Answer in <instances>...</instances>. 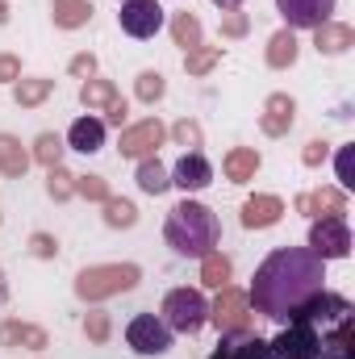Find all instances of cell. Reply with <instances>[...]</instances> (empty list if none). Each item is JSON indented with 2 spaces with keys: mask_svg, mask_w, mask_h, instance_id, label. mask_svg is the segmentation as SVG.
<instances>
[{
  "mask_svg": "<svg viewBox=\"0 0 355 359\" xmlns=\"http://www.w3.org/2000/svg\"><path fill=\"white\" fill-rule=\"evenodd\" d=\"M272 67H284V63H293L297 59V42H293V29L288 34H276V42H272Z\"/></svg>",
  "mask_w": 355,
  "mask_h": 359,
  "instance_id": "cell-22",
  "label": "cell"
},
{
  "mask_svg": "<svg viewBox=\"0 0 355 359\" xmlns=\"http://www.w3.org/2000/svg\"><path fill=\"white\" fill-rule=\"evenodd\" d=\"M13 76H17V63L8 55H0V80H13Z\"/></svg>",
  "mask_w": 355,
  "mask_h": 359,
  "instance_id": "cell-35",
  "label": "cell"
},
{
  "mask_svg": "<svg viewBox=\"0 0 355 359\" xmlns=\"http://www.w3.org/2000/svg\"><path fill=\"white\" fill-rule=\"evenodd\" d=\"M264 126L272 130V134H280L284 126H293V100H284V96H276V100H272V117H267Z\"/></svg>",
  "mask_w": 355,
  "mask_h": 359,
  "instance_id": "cell-23",
  "label": "cell"
},
{
  "mask_svg": "<svg viewBox=\"0 0 355 359\" xmlns=\"http://www.w3.org/2000/svg\"><path fill=\"white\" fill-rule=\"evenodd\" d=\"M322 155H326V147H322V142H314V147H309V151H305V163H318V159H322Z\"/></svg>",
  "mask_w": 355,
  "mask_h": 359,
  "instance_id": "cell-37",
  "label": "cell"
},
{
  "mask_svg": "<svg viewBox=\"0 0 355 359\" xmlns=\"http://www.w3.org/2000/svg\"><path fill=\"white\" fill-rule=\"evenodd\" d=\"M326 259H318L309 247H280L272 251L255 280H251V305L272 322H293L297 309L326 288Z\"/></svg>",
  "mask_w": 355,
  "mask_h": 359,
  "instance_id": "cell-1",
  "label": "cell"
},
{
  "mask_svg": "<svg viewBox=\"0 0 355 359\" xmlns=\"http://www.w3.org/2000/svg\"><path fill=\"white\" fill-rule=\"evenodd\" d=\"M88 334H92V339H105V334H109V322H105V313H92V318H88Z\"/></svg>",
  "mask_w": 355,
  "mask_h": 359,
  "instance_id": "cell-33",
  "label": "cell"
},
{
  "mask_svg": "<svg viewBox=\"0 0 355 359\" xmlns=\"http://www.w3.org/2000/svg\"><path fill=\"white\" fill-rule=\"evenodd\" d=\"M138 96H142V100H155V96H163V76H159V72H147V76L138 80Z\"/></svg>",
  "mask_w": 355,
  "mask_h": 359,
  "instance_id": "cell-29",
  "label": "cell"
},
{
  "mask_svg": "<svg viewBox=\"0 0 355 359\" xmlns=\"http://www.w3.org/2000/svg\"><path fill=\"white\" fill-rule=\"evenodd\" d=\"M272 222H280V201H276V196H255V201H247V209H243V226H247V230H260V226H272Z\"/></svg>",
  "mask_w": 355,
  "mask_h": 359,
  "instance_id": "cell-16",
  "label": "cell"
},
{
  "mask_svg": "<svg viewBox=\"0 0 355 359\" xmlns=\"http://www.w3.org/2000/svg\"><path fill=\"white\" fill-rule=\"evenodd\" d=\"M339 0H276V13L288 29H322Z\"/></svg>",
  "mask_w": 355,
  "mask_h": 359,
  "instance_id": "cell-9",
  "label": "cell"
},
{
  "mask_svg": "<svg viewBox=\"0 0 355 359\" xmlns=\"http://www.w3.org/2000/svg\"><path fill=\"white\" fill-rule=\"evenodd\" d=\"M176 138L184 142V147H196V138H201V134H196V126H188V121H180V126H176Z\"/></svg>",
  "mask_w": 355,
  "mask_h": 359,
  "instance_id": "cell-32",
  "label": "cell"
},
{
  "mask_svg": "<svg viewBox=\"0 0 355 359\" xmlns=\"http://www.w3.org/2000/svg\"><path fill=\"white\" fill-rule=\"evenodd\" d=\"M272 351L280 359H318L322 355V334H318V326H309V322H288V326L276 334Z\"/></svg>",
  "mask_w": 355,
  "mask_h": 359,
  "instance_id": "cell-6",
  "label": "cell"
},
{
  "mask_svg": "<svg viewBox=\"0 0 355 359\" xmlns=\"http://www.w3.org/2000/svg\"><path fill=\"white\" fill-rule=\"evenodd\" d=\"M213 359H280V355L272 351V343H264V339H255L247 330H230V339L222 343V351Z\"/></svg>",
  "mask_w": 355,
  "mask_h": 359,
  "instance_id": "cell-12",
  "label": "cell"
},
{
  "mask_svg": "<svg viewBox=\"0 0 355 359\" xmlns=\"http://www.w3.org/2000/svg\"><path fill=\"white\" fill-rule=\"evenodd\" d=\"M126 343H130L134 355H168V351H172V330L163 326V318L138 313V318H130V326H126Z\"/></svg>",
  "mask_w": 355,
  "mask_h": 359,
  "instance_id": "cell-4",
  "label": "cell"
},
{
  "mask_svg": "<svg viewBox=\"0 0 355 359\" xmlns=\"http://www.w3.org/2000/svg\"><path fill=\"white\" fill-rule=\"evenodd\" d=\"M88 13L92 8L84 0H55V21H59V25H80Z\"/></svg>",
  "mask_w": 355,
  "mask_h": 359,
  "instance_id": "cell-19",
  "label": "cell"
},
{
  "mask_svg": "<svg viewBox=\"0 0 355 359\" xmlns=\"http://www.w3.org/2000/svg\"><path fill=\"white\" fill-rule=\"evenodd\" d=\"M51 192H55V196H67V192H72V184H67L63 172H51Z\"/></svg>",
  "mask_w": 355,
  "mask_h": 359,
  "instance_id": "cell-34",
  "label": "cell"
},
{
  "mask_svg": "<svg viewBox=\"0 0 355 359\" xmlns=\"http://www.w3.org/2000/svg\"><path fill=\"white\" fill-rule=\"evenodd\" d=\"M260 168V159H255V151H234L230 159H226V172H230V180H247L251 172Z\"/></svg>",
  "mask_w": 355,
  "mask_h": 359,
  "instance_id": "cell-20",
  "label": "cell"
},
{
  "mask_svg": "<svg viewBox=\"0 0 355 359\" xmlns=\"http://www.w3.org/2000/svg\"><path fill=\"white\" fill-rule=\"evenodd\" d=\"M217 217H213V209L209 205H201V201H180L176 209L168 213V222H163V238H168V247L184 255V259H205L213 247H217Z\"/></svg>",
  "mask_w": 355,
  "mask_h": 359,
  "instance_id": "cell-2",
  "label": "cell"
},
{
  "mask_svg": "<svg viewBox=\"0 0 355 359\" xmlns=\"http://www.w3.org/2000/svg\"><path fill=\"white\" fill-rule=\"evenodd\" d=\"M309 251L318 259H347L351 255V230H347V222L339 213L314 222L309 226Z\"/></svg>",
  "mask_w": 355,
  "mask_h": 359,
  "instance_id": "cell-5",
  "label": "cell"
},
{
  "mask_svg": "<svg viewBox=\"0 0 355 359\" xmlns=\"http://www.w3.org/2000/svg\"><path fill=\"white\" fill-rule=\"evenodd\" d=\"M34 251H38V255H51L55 247H51V238H42V234H38V238H34Z\"/></svg>",
  "mask_w": 355,
  "mask_h": 359,
  "instance_id": "cell-39",
  "label": "cell"
},
{
  "mask_svg": "<svg viewBox=\"0 0 355 359\" xmlns=\"http://www.w3.org/2000/svg\"><path fill=\"white\" fill-rule=\"evenodd\" d=\"M209 63H213V55H196V59H192V63H188V67H192V72H205V67H209Z\"/></svg>",
  "mask_w": 355,
  "mask_h": 359,
  "instance_id": "cell-38",
  "label": "cell"
},
{
  "mask_svg": "<svg viewBox=\"0 0 355 359\" xmlns=\"http://www.w3.org/2000/svg\"><path fill=\"white\" fill-rule=\"evenodd\" d=\"M117 21H121V29L130 38L147 42V38H155L163 29V8H159V0H121Z\"/></svg>",
  "mask_w": 355,
  "mask_h": 359,
  "instance_id": "cell-7",
  "label": "cell"
},
{
  "mask_svg": "<svg viewBox=\"0 0 355 359\" xmlns=\"http://www.w3.org/2000/svg\"><path fill=\"white\" fill-rule=\"evenodd\" d=\"M80 188H84L88 196H105V184H100V180H96V176H88V180H84V184H80Z\"/></svg>",
  "mask_w": 355,
  "mask_h": 359,
  "instance_id": "cell-36",
  "label": "cell"
},
{
  "mask_svg": "<svg viewBox=\"0 0 355 359\" xmlns=\"http://www.w3.org/2000/svg\"><path fill=\"white\" fill-rule=\"evenodd\" d=\"M138 188L151 192V196H159V192L172 188V180H168V172H163L159 159H142V168H138Z\"/></svg>",
  "mask_w": 355,
  "mask_h": 359,
  "instance_id": "cell-17",
  "label": "cell"
},
{
  "mask_svg": "<svg viewBox=\"0 0 355 359\" xmlns=\"http://www.w3.org/2000/svg\"><path fill=\"white\" fill-rule=\"evenodd\" d=\"M209 313H213V322H217L222 330H243V326H247V297H239V292L226 288Z\"/></svg>",
  "mask_w": 355,
  "mask_h": 359,
  "instance_id": "cell-14",
  "label": "cell"
},
{
  "mask_svg": "<svg viewBox=\"0 0 355 359\" xmlns=\"http://www.w3.org/2000/svg\"><path fill=\"white\" fill-rule=\"evenodd\" d=\"M46 92H51V80H34V84H21V88H17V100H21V104H38Z\"/></svg>",
  "mask_w": 355,
  "mask_h": 359,
  "instance_id": "cell-28",
  "label": "cell"
},
{
  "mask_svg": "<svg viewBox=\"0 0 355 359\" xmlns=\"http://www.w3.org/2000/svg\"><path fill=\"white\" fill-rule=\"evenodd\" d=\"M138 284V271L134 268H92L80 276V297H105V292H126V288H134Z\"/></svg>",
  "mask_w": 355,
  "mask_h": 359,
  "instance_id": "cell-10",
  "label": "cell"
},
{
  "mask_svg": "<svg viewBox=\"0 0 355 359\" xmlns=\"http://www.w3.org/2000/svg\"><path fill=\"white\" fill-rule=\"evenodd\" d=\"M293 322H309V326H343V322H351V301L347 297H339V292H318V297H309L301 309H297V318Z\"/></svg>",
  "mask_w": 355,
  "mask_h": 359,
  "instance_id": "cell-8",
  "label": "cell"
},
{
  "mask_svg": "<svg viewBox=\"0 0 355 359\" xmlns=\"http://www.w3.org/2000/svg\"><path fill=\"white\" fill-rule=\"evenodd\" d=\"M67 147L80 151V155H96L105 147V121L100 117H76L72 130H67Z\"/></svg>",
  "mask_w": 355,
  "mask_h": 359,
  "instance_id": "cell-13",
  "label": "cell"
},
{
  "mask_svg": "<svg viewBox=\"0 0 355 359\" xmlns=\"http://www.w3.org/2000/svg\"><path fill=\"white\" fill-rule=\"evenodd\" d=\"M159 138H163V126L159 121H142V126H134L121 138V155H147L151 147H159Z\"/></svg>",
  "mask_w": 355,
  "mask_h": 359,
  "instance_id": "cell-15",
  "label": "cell"
},
{
  "mask_svg": "<svg viewBox=\"0 0 355 359\" xmlns=\"http://www.w3.org/2000/svg\"><path fill=\"white\" fill-rule=\"evenodd\" d=\"M163 326L172 334H196L205 322H209V301L201 288H172L163 297V309H159Z\"/></svg>",
  "mask_w": 355,
  "mask_h": 359,
  "instance_id": "cell-3",
  "label": "cell"
},
{
  "mask_svg": "<svg viewBox=\"0 0 355 359\" xmlns=\"http://www.w3.org/2000/svg\"><path fill=\"white\" fill-rule=\"evenodd\" d=\"M84 104H96V100H113V88L109 84H84Z\"/></svg>",
  "mask_w": 355,
  "mask_h": 359,
  "instance_id": "cell-30",
  "label": "cell"
},
{
  "mask_svg": "<svg viewBox=\"0 0 355 359\" xmlns=\"http://www.w3.org/2000/svg\"><path fill=\"white\" fill-rule=\"evenodd\" d=\"M176 38L184 42V46H192V42H196V21H192V17H180V21H176Z\"/></svg>",
  "mask_w": 355,
  "mask_h": 359,
  "instance_id": "cell-31",
  "label": "cell"
},
{
  "mask_svg": "<svg viewBox=\"0 0 355 359\" xmlns=\"http://www.w3.org/2000/svg\"><path fill=\"white\" fill-rule=\"evenodd\" d=\"M172 184L184 188V192H201V188H209V184H213V168H209V159L196 155V151L180 155V163L172 168Z\"/></svg>",
  "mask_w": 355,
  "mask_h": 359,
  "instance_id": "cell-11",
  "label": "cell"
},
{
  "mask_svg": "<svg viewBox=\"0 0 355 359\" xmlns=\"http://www.w3.org/2000/svg\"><path fill=\"white\" fill-rule=\"evenodd\" d=\"M226 276H230V264H226L222 255H213V251H209V255H205V284H217V288H222V284H226Z\"/></svg>",
  "mask_w": 355,
  "mask_h": 359,
  "instance_id": "cell-25",
  "label": "cell"
},
{
  "mask_svg": "<svg viewBox=\"0 0 355 359\" xmlns=\"http://www.w3.org/2000/svg\"><path fill=\"white\" fill-rule=\"evenodd\" d=\"M59 155H63V142H59L55 134H42V138H38V159H42L46 168H59Z\"/></svg>",
  "mask_w": 355,
  "mask_h": 359,
  "instance_id": "cell-24",
  "label": "cell"
},
{
  "mask_svg": "<svg viewBox=\"0 0 355 359\" xmlns=\"http://www.w3.org/2000/svg\"><path fill=\"white\" fill-rule=\"evenodd\" d=\"M347 42H351V29H330V25L318 29V50L339 55V50H347Z\"/></svg>",
  "mask_w": 355,
  "mask_h": 359,
  "instance_id": "cell-21",
  "label": "cell"
},
{
  "mask_svg": "<svg viewBox=\"0 0 355 359\" xmlns=\"http://www.w3.org/2000/svg\"><path fill=\"white\" fill-rule=\"evenodd\" d=\"M213 4H217V8H239L243 0H213Z\"/></svg>",
  "mask_w": 355,
  "mask_h": 359,
  "instance_id": "cell-40",
  "label": "cell"
},
{
  "mask_svg": "<svg viewBox=\"0 0 355 359\" xmlns=\"http://www.w3.org/2000/svg\"><path fill=\"white\" fill-rule=\"evenodd\" d=\"M0 297H4V276H0Z\"/></svg>",
  "mask_w": 355,
  "mask_h": 359,
  "instance_id": "cell-41",
  "label": "cell"
},
{
  "mask_svg": "<svg viewBox=\"0 0 355 359\" xmlns=\"http://www.w3.org/2000/svg\"><path fill=\"white\" fill-rule=\"evenodd\" d=\"M0 168L8 172V176H17V172H25V155H21V147L8 138V134H0Z\"/></svg>",
  "mask_w": 355,
  "mask_h": 359,
  "instance_id": "cell-18",
  "label": "cell"
},
{
  "mask_svg": "<svg viewBox=\"0 0 355 359\" xmlns=\"http://www.w3.org/2000/svg\"><path fill=\"white\" fill-rule=\"evenodd\" d=\"M109 226H134V205L130 201H109Z\"/></svg>",
  "mask_w": 355,
  "mask_h": 359,
  "instance_id": "cell-26",
  "label": "cell"
},
{
  "mask_svg": "<svg viewBox=\"0 0 355 359\" xmlns=\"http://www.w3.org/2000/svg\"><path fill=\"white\" fill-rule=\"evenodd\" d=\"M339 180H343V188H355V147L339 151Z\"/></svg>",
  "mask_w": 355,
  "mask_h": 359,
  "instance_id": "cell-27",
  "label": "cell"
}]
</instances>
